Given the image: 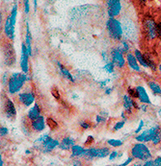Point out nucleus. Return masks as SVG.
<instances>
[{
  "instance_id": "19",
  "label": "nucleus",
  "mask_w": 161,
  "mask_h": 166,
  "mask_svg": "<svg viewBox=\"0 0 161 166\" xmlns=\"http://www.w3.org/2000/svg\"><path fill=\"white\" fill-rule=\"evenodd\" d=\"M74 145H75V140H74V138H72V136H65L60 142L59 149L63 150V151H69V150L72 149Z\"/></svg>"
},
{
  "instance_id": "26",
  "label": "nucleus",
  "mask_w": 161,
  "mask_h": 166,
  "mask_svg": "<svg viewBox=\"0 0 161 166\" xmlns=\"http://www.w3.org/2000/svg\"><path fill=\"white\" fill-rule=\"evenodd\" d=\"M107 144L111 147L118 148V147H121L123 144V142L121 139H108V140H107Z\"/></svg>"
},
{
  "instance_id": "35",
  "label": "nucleus",
  "mask_w": 161,
  "mask_h": 166,
  "mask_svg": "<svg viewBox=\"0 0 161 166\" xmlns=\"http://www.w3.org/2000/svg\"><path fill=\"white\" fill-rule=\"evenodd\" d=\"M106 122V118L103 116H101L100 114H96V124L99 125V124H103Z\"/></svg>"
},
{
  "instance_id": "54",
  "label": "nucleus",
  "mask_w": 161,
  "mask_h": 166,
  "mask_svg": "<svg viewBox=\"0 0 161 166\" xmlns=\"http://www.w3.org/2000/svg\"><path fill=\"white\" fill-rule=\"evenodd\" d=\"M99 114H100L101 116H103V117H105V118H106V117H107V116H108V113H107V112H106V111H101V112H100V113H99Z\"/></svg>"
},
{
  "instance_id": "36",
  "label": "nucleus",
  "mask_w": 161,
  "mask_h": 166,
  "mask_svg": "<svg viewBox=\"0 0 161 166\" xmlns=\"http://www.w3.org/2000/svg\"><path fill=\"white\" fill-rule=\"evenodd\" d=\"M79 125H80V127H81L83 130H89L90 128L92 127V125H91L90 122H88V121H83V120L79 122Z\"/></svg>"
},
{
  "instance_id": "17",
  "label": "nucleus",
  "mask_w": 161,
  "mask_h": 166,
  "mask_svg": "<svg viewBox=\"0 0 161 166\" xmlns=\"http://www.w3.org/2000/svg\"><path fill=\"white\" fill-rule=\"evenodd\" d=\"M136 90L138 92V100L141 104H146V105L152 104L151 99H149V94L144 87H142V85H137Z\"/></svg>"
},
{
  "instance_id": "8",
  "label": "nucleus",
  "mask_w": 161,
  "mask_h": 166,
  "mask_svg": "<svg viewBox=\"0 0 161 166\" xmlns=\"http://www.w3.org/2000/svg\"><path fill=\"white\" fill-rule=\"evenodd\" d=\"M111 59H112V62L114 63L115 66L118 68H123L126 65V59L123 57V53H122L118 48H113L111 50Z\"/></svg>"
},
{
  "instance_id": "11",
  "label": "nucleus",
  "mask_w": 161,
  "mask_h": 166,
  "mask_svg": "<svg viewBox=\"0 0 161 166\" xmlns=\"http://www.w3.org/2000/svg\"><path fill=\"white\" fill-rule=\"evenodd\" d=\"M18 100L19 103L26 107V108H29L30 106H32L35 103V94L32 91H24V92H19L18 95Z\"/></svg>"
},
{
  "instance_id": "22",
  "label": "nucleus",
  "mask_w": 161,
  "mask_h": 166,
  "mask_svg": "<svg viewBox=\"0 0 161 166\" xmlns=\"http://www.w3.org/2000/svg\"><path fill=\"white\" fill-rule=\"evenodd\" d=\"M25 45L27 47V51L29 53L30 57L32 56V36L30 33V28L28 22H26V35H25Z\"/></svg>"
},
{
  "instance_id": "42",
  "label": "nucleus",
  "mask_w": 161,
  "mask_h": 166,
  "mask_svg": "<svg viewBox=\"0 0 161 166\" xmlns=\"http://www.w3.org/2000/svg\"><path fill=\"white\" fill-rule=\"evenodd\" d=\"M156 34L159 39L161 40V21L156 24Z\"/></svg>"
},
{
  "instance_id": "5",
  "label": "nucleus",
  "mask_w": 161,
  "mask_h": 166,
  "mask_svg": "<svg viewBox=\"0 0 161 166\" xmlns=\"http://www.w3.org/2000/svg\"><path fill=\"white\" fill-rule=\"evenodd\" d=\"M110 149L107 147H100V148H88L86 150V154L83 158L87 160H92L94 158H103L106 157H109Z\"/></svg>"
},
{
  "instance_id": "38",
  "label": "nucleus",
  "mask_w": 161,
  "mask_h": 166,
  "mask_svg": "<svg viewBox=\"0 0 161 166\" xmlns=\"http://www.w3.org/2000/svg\"><path fill=\"white\" fill-rule=\"evenodd\" d=\"M23 6H24V13L26 14H28L30 12V4L29 0H23Z\"/></svg>"
},
{
  "instance_id": "20",
  "label": "nucleus",
  "mask_w": 161,
  "mask_h": 166,
  "mask_svg": "<svg viewBox=\"0 0 161 166\" xmlns=\"http://www.w3.org/2000/svg\"><path fill=\"white\" fill-rule=\"evenodd\" d=\"M126 62H127V65L129 66V68H131L132 70L136 71V72H141V67L139 62L137 61V59L135 58L132 53H127L126 54Z\"/></svg>"
},
{
  "instance_id": "9",
  "label": "nucleus",
  "mask_w": 161,
  "mask_h": 166,
  "mask_svg": "<svg viewBox=\"0 0 161 166\" xmlns=\"http://www.w3.org/2000/svg\"><path fill=\"white\" fill-rule=\"evenodd\" d=\"M106 6L109 18H115L120 14L122 10V4L120 0H106Z\"/></svg>"
},
{
  "instance_id": "15",
  "label": "nucleus",
  "mask_w": 161,
  "mask_h": 166,
  "mask_svg": "<svg viewBox=\"0 0 161 166\" xmlns=\"http://www.w3.org/2000/svg\"><path fill=\"white\" fill-rule=\"evenodd\" d=\"M45 125H46V120H45V117L42 115L33 121H30L31 130H33L36 132H41L44 131L45 129Z\"/></svg>"
},
{
  "instance_id": "52",
  "label": "nucleus",
  "mask_w": 161,
  "mask_h": 166,
  "mask_svg": "<svg viewBox=\"0 0 161 166\" xmlns=\"http://www.w3.org/2000/svg\"><path fill=\"white\" fill-rule=\"evenodd\" d=\"M121 117L122 118V120H126L127 119V116L126 115V112L125 111H122V113H121Z\"/></svg>"
},
{
  "instance_id": "13",
  "label": "nucleus",
  "mask_w": 161,
  "mask_h": 166,
  "mask_svg": "<svg viewBox=\"0 0 161 166\" xmlns=\"http://www.w3.org/2000/svg\"><path fill=\"white\" fill-rule=\"evenodd\" d=\"M144 27L145 31H146V35L148 39L149 40H154L156 37V24L152 18H146L144 21Z\"/></svg>"
},
{
  "instance_id": "45",
  "label": "nucleus",
  "mask_w": 161,
  "mask_h": 166,
  "mask_svg": "<svg viewBox=\"0 0 161 166\" xmlns=\"http://www.w3.org/2000/svg\"><path fill=\"white\" fill-rule=\"evenodd\" d=\"M108 82H110L109 79H106V80H104V81L99 82V87H100L101 88H103L104 87H106V85H107V83H108Z\"/></svg>"
},
{
  "instance_id": "55",
  "label": "nucleus",
  "mask_w": 161,
  "mask_h": 166,
  "mask_svg": "<svg viewBox=\"0 0 161 166\" xmlns=\"http://www.w3.org/2000/svg\"><path fill=\"white\" fill-rule=\"evenodd\" d=\"M3 158L2 157H0V166H3Z\"/></svg>"
},
{
  "instance_id": "2",
  "label": "nucleus",
  "mask_w": 161,
  "mask_h": 166,
  "mask_svg": "<svg viewBox=\"0 0 161 166\" xmlns=\"http://www.w3.org/2000/svg\"><path fill=\"white\" fill-rule=\"evenodd\" d=\"M17 17H18V3L15 2L12 10H11L10 14L8 15L6 20H5L4 24V34L11 40H15V22H17Z\"/></svg>"
},
{
  "instance_id": "18",
  "label": "nucleus",
  "mask_w": 161,
  "mask_h": 166,
  "mask_svg": "<svg viewBox=\"0 0 161 166\" xmlns=\"http://www.w3.org/2000/svg\"><path fill=\"white\" fill-rule=\"evenodd\" d=\"M56 63H57V67L59 69V72H60V74L63 76V78H65L71 83H75V78H74L73 75L69 71V69L66 66H64L60 62L57 61Z\"/></svg>"
},
{
  "instance_id": "50",
  "label": "nucleus",
  "mask_w": 161,
  "mask_h": 166,
  "mask_svg": "<svg viewBox=\"0 0 161 166\" xmlns=\"http://www.w3.org/2000/svg\"><path fill=\"white\" fill-rule=\"evenodd\" d=\"M139 110H141L142 111L146 112V111H147V110H148V107H147V105H146V104H142V105H140V109H139Z\"/></svg>"
},
{
  "instance_id": "37",
  "label": "nucleus",
  "mask_w": 161,
  "mask_h": 166,
  "mask_svg": "<svg viewBox=\"0 0 161 166\" xmlns=\"http://www.w3.org/2000/svg\"><path fill=\"white\" fill-rule=\"evenodd\" d=\"M144 126H145V122H144V120H143V119H141V120H140V122H139L138 128L135 130V133H136V135H139V133H140V132H142Z\"/></svg>"
},
{
  "instance_id": "23",
  "label": "nucleus",
  "mask_w": 161,
  "mask_h": 166,
  "mask_svg": "<svg viewBox=\"0 0 161 166\" xmlns=\"http://www.w3.org/2000/svg\"><path fill=\"white\" fill-rule=\"evenodd\" d=\"M134 56L137 59V61L139 62V65H142L143 67L145 68H149V65H148V62H147V59H146V56H145L143 53L138 50V49H135L134 51Z\"/></svg>"
},
{
  "instance_id": "32",
  "label": "nucleus",
  "mask_w": 161,
  "mask_h": 166,
  "mask_svg": "<svg viewBox=\"0 0 161 166\" xmlns=\"http://www.w3.org/2000/svg\"><path fill=\"white\" fill-rule=\"evenodd\" d=\"M127 94L133 99H138V92L136 90V88H127Z\"/></svg>"
},
{
  "instance_id": "10",
  "label": "nucleus",
  "mask_w": 161,
  "mask_h": 166,
  "mask_svg": "<svg viewBox=\"0 0 161 166\" xmlns=\"http://www.w3.org/2000/svg\"><path fill=\"white\" fill-rule=\"evenodd\" d=\"M122 106H123V109H125L126 112L128 114H132L133 110H139L140 109V106L137 104V102L135 101V99L131 98L128 94L123 95Z\"/></svg>"
},
{
  "instance_id": "59",
  "label": "nucleus",
  "mask_w": 161,
  "mask_h": 166,
  "mask_svg": "<svg viewBox=\"0 0 161 166\" xmlns=\"http://www.w3.org/2000/svg\"><path fill=\"white\" fill-rule=\"evenodd\" d=\"M25 153H26V154H30V151H29V150H26Z\"/></svg>"
},
{
  "instance_id": "43",
  "label": "nucleus",
  "mask_w": 161,
  "mask_h": 166,
  "mask_svg": "<svg viewBox=\"0 0 161 166\" xmlns=\"http://www.w3.org/2000/svg\"><path fill=\"white\" fill-rule=\"evenodd\" d=\"M153 163L154 166H161V157L158 156L153 159Z\"/></svg>"
},
{
  "instance_id": "21",
  "label": "nucleus",
  "mask_w": 161,
  "mask_h": 166,
  "mask_svg": "<svg viewBox=\"0 0 161 166\" xmlns=\"http://www.w3.org/2000/svg\"><path fill=\"white\" fill-rule=\"evenodd\" d=\"M26 116H27V118L30 121H33L37 118H39L40 116H42V110H41V107L39 106V104L35 103L33 107H31Z\"/></svg>"
},
{
  "instance_id": "57",
  "label": "nucleus",
  "mask_w": 161,
  "mask_h": 166,
  "mask_svg": "<svg viewBox=\"0 0 161 166\" xmlns=\"http://www.w3.org/2000/svg\"><path fill=\"white\" fill-rule=\"evenodd\" d=\"M158 70H159V72H160V74H161V65H158Z\"/></svg>"
},
{
  "instance_id": "30",
  "label": "nucleus",
  "mask_w": 161,
  "mask_h": 166,
  "mask_svg": "<svg viewBox=\"0 0 161 166\" xmlns=\"http://www.w3.org/2000/svg\"><path fill=\"white\" fill-rule=\"evenodd\" d=\"M146 59H147V62H148V65H149V68H151L153 71H156V69L158 68V66L155 65L154 61L151 57L149 56H146Z\"/></svg>"
},
{
  "instance_id": "33",
  "label": "nucleus",
  "mask_w": 161,
  "mask_h": 166,
  "mask_svg": "<svg viewBox=\"0 0 161 166\" xmlns=\"http://www.w3.org/2000/svg\"><path fill=\"white\" fill-rule=\"evenodd\" d=\"M49 137H50V136L48 135V133H44V135H42L41 136H39L38 138H37L36 140H35V142L42 144V143H44L45 140H47V139L49 138Z\"/></svg>"
},
{
  "instance_id": "39",
  "label": "nucleus",
  "mask_w": 161,
  "mask_h": 166,
  "mask_svg": "<svg viewBox=\"0 0 161 166\" xmlns=\"http://www.w3.org/2000/svg\"><path fill=\"white\" fill-rule=\"evenodd\" d=\"M117 158H119V153L117 151H112L109 155V160L110 161H114Z\"/></svg>"
},
{
  "instance_id": "16",
  "label": "nucleus",
  "mask_w": 161,
  "mask_h": 166,
  "mask_svg": "<svg viewBox=\"0 0 161 166\" xmlns=\"http://www.w3.org/2000/svg\"><path fill=\"white\" fill-rule=\"evenodd\" d=\"M15 62V51L13 49V47H11L10 45L5 48L4 50V63L6 65H13Z\"/></svg>"
},
{
  "instance_id": "31",
  "label": "nucleus",
  "mask_w": 161,
  "mask_h": 166,
  "mask_svg": "<svg viewBox=\"0 0 161 166\" xmlns=\"http://www.w3.org/2000/svg\"><path fill=\"white\" fill-rule=\"evenodd\" d=\"M46 124L48 125V127L50 128V130H52V131H54V130H56L57 128H58V123L54 120V119H52V118H47L46 119Z\"/></svg>"
},
{
  "instance_id": "44",
  "label": "nucleus",
  "mask_w": 161,
  "mask_h": 166,
  "mask_svg": "<svg viewBox=\"0 0 161 166\" xmlns=\"http://www.w3.org/2000/svg\"><path fill=\"white\" fill-rule=\"evenodd\" d=\"M134 158H132V157H128L126 159V161L125 162H122V164L123 165V166H128V165H129L131 162H132V160H133Z\"/></svg>"
},
{
  "instance_id": "56",
  "label": "nucleus",
  "mask_w": 161,
  "mask_h": 166,
  "mask_svg": "<svg viewBox=\"0 0 161 166\" xmlns=\"http://www.w3.org/2000/svg\"><path fill=\"white\" fill-rule=\"evenodd\" d=\"M157 114H158V116H159L160 118H161V108L158 110V111H157Z\"/></svg>"
},
{
  "instance_id": "4",
  "label": "nucleus",
  "mask_w": 161,
  "mask_h": 166,
  "mask_svg": "<svg viewBox=\"0 0 161 166\" xmlns=\"http://www.w3.org/2000/svg\"><path fill=\"white\" fill-rule=\"evenodd\" d=\"M106 28L108 35L112 40H121L123 34V30L119 20L116 19L115 18H109L106 22Z\"/></svg>"
},
{
  "instance_id": "24",
  "label": "nucleus",
  "mask_w": 161,
  "mask_h": 166,
  "mask_svg": "<svg viewBox=\"0 0 161 166\" xmlns=\"http://www.w3.org/2000/svg\"><path fill=\"white\" fill-rule=\"evenodd\" d=\"M86 150L81 145H74L72 149V158H78V157H84L86 154Z\"/></svg>"
},
{
  "instance_id": "3",
  "label": "nucleus",
  "mask_w": 161,
  "mask_h": 166,
  "mask_svg": "<svg viewBox=\"0 0 161 166\" xmlns=\"http://www.w3.org/2000/svg\"><path fill=\"white\" fill-rule=\"evenodd\" d=\"M130 154L133 158L141 160V161H144V162L147 161V160H149L153 157L149 148L146 144L142 142H138L134 144L130 150Z\"/></svg>"
},
{
  "instance_id": "6",
  "label": "nucleus",
  "mask_w": 161,
  "mask_h": 166,
  "mask_svg": "<svg viewBox=\"0 0 161 166\" xmlns=\"http://www.w3.org/2000/svg\"><path fill=\"white\" fill-rule=\"evenodd\" d=\"M159 128H160L159 125H155L152 128H149V129H147V130L141 132L139 135L135 136V140H137L138 142H142V143L152 142L155 133H156L157 131L159 130Z\"/></svg>"
},
{
  "instance_id": "41",
  "label": "nucleus",
  "mask_w": 161,
  "mask_h": 166,
  "mask_svg": "<svg viewBox=\"0 0 161 166\" xmlns=\"http://www.w3.org/2000/svg\"><path fill=\"white\" fill-rule=\"evenodd\" d=\"M7 72H4V74L2 75V85H7L8 84V81H9V78L7 76Z\"/></svg>"
},
{
  "instance_id": "47",
  "label": "nucleus",
  "mask_w": 161,
  "mask_h": 166,
  "mask_svg": "<svg viewBox=\"0 0 161 166\" xmlns=\"http://www.w3.org/2000/svg\"><path fill=\"white\" fill-rule=\"evenodd\" d=\"M142 166H154V163H153V160L149 159V160H147V161H145L144 164Z\"/></svg>"
},
{
  "instance_id": "28",
  "label": "nucleus",
  "mask_w": 161,
  "mask_h": 166,
  "mask_svg": "<svg viewBox=\"0 0 161 166\" xmlns=\"http://www.w3.org/2000/svg\"><path fill=\"white\" fill-rule=\"evenodd\" d=\"M104 71H106L108 74H113L115 71V65L112 62H109L105 63V65L103 66Z\"/></svg>"
},
{
  "instance_id": "7",
  "label": "nucleus",
  "mask_w": 161,
  "mask_h": 166,
  "mask_svg": "<svg viewBox=\"0 0 161 166\" xmlns=\"http://www.w3.org/2000/svg\"><path fill=\"white\" fill-rule=\"evenodd\" d=\"M29 53L27 51V47L25 43L21 44V53H20V60H19V65L21 72L25 74H28L29 72Z\"/></svg>"
},
{
  "instance_id": "25",
  "label": "nucleus",
  "mask_w": 161,
  "mask_h": 166,
  "mask_svg": "<svg viewBox=\"0 0 161 166\" xmlns=\"http://www.w3.org/2000/svg\"><path fill=\"white\" fill-rule=\"evenodd\" d=\"M148 85H149V88H151L153 93L156 94V95H161V85H160V84H158L157 82H154V81H149Z\"/></svg>"
},
{
  "instance_id": "1",
  "label": "nucleus",
  "mask_w": 161,
  "mask_h": 166,
  "mask_svg": "<svg viewBox=\"0 0 161 166\" xmlns=\"http://www.w3.org/2000/svg\"><path fill=\"white\" fill-rule=\"evenodd\" d=\"M30 78L27 74L23 72H14L9 76V81L7 84V91L9 94L14 95L19 93L24 84L29 81Z\"/></svg>"
},
{
  "instance_id": "46",
  "label": "nucleus",
  "mask_w": 161,
  "mask_h": 166,
  "mask_svg": "<svg viewBox=\"0 0 161 166\" xmlns=\"http://www.w3.org/2000/svg\"><path fill=\"white\" fill-rule=\"evenodd\" d=\"M101 57H102V60L107 63V62H109V59L108 57H107V53L106 52H102L101 53Z\"/></svg>"
},
{
  "instance_id": "40",
  "label": "nucleus",
  "mask_w": 161,
  "mask_h": 166,
  "mask_svg": "<svg viewBox=\"0 0 161 166\" xmlns=\"http://www.w3.org/2000/svg\"><path fill=\"white\" fill-rule=\"evenodd\" d=\"M8 132H9L8 128H6V127H1V128H0V136H1L2 137L6 136L8 135Z\"/></svg>"
},
{
  "instance_id": "34",
  "label": "nucleus",
  "mask_w": 161,
  "mask_h": 166,
  "mask_svg": "<svg viewBox=\"0 0 161 166\" xmlns=\"http://www.w3.org/2000/svg\"><path fill=\"white\" fill-rule=\"evenodd\" d=\"M125 124H126V120H120V121H117L116 123H115V125H114V127H113V130L116 132V131H119V130H121L122 128L125 126Z\"/></svg>"
},
{
  "instance_id": "58",
  "label": "nucleus",
  "mask_w": 161,
  "mask_h": 166,
  "mask_svg": "<svg viewBox=\"0 0 161 166\" xmlns=\"http://www.w3.org/2000/svg\"><path fill=\"white\" fill-rule=\"evenodd\" d=\"M110 166H123V165L121 163V164H119V165H110Z\"/></svg>"
},
{
  "instance_id": "14",
  "label": "nucleus",
  "mask_w": 161,
  "mask_h": 166,
  "mask_svg": "<svg viewBox=\"0 0 161 166\" xmlns=\"http://www.w3.org/2000/svg\"><path fill=\"white\" fill-rule=\"evenodd\" d=\"M60 145V142H59L57 139L52 138L51 136L45 140L44 143H42L40 147H37V148H40V150L42 153H50L51 151H53L56 147H59Z\"/></svg>"
},
{
  "instance_id": "12",
  "label": "nucleus",
  "mask_w": 161,
  "mask_h": 166,
  "mask_svg": "<svg viewBox=\"0 0 161 166\" xmlns=\"http://www.w3.org/2000/svg\"><path fill=\"white\" fill-rule=\"evenodd\" d=\"M3 110H4L5 116H6L8 119L12 120L17 116V109H15V106L14 104V102L8 97L5 98Z\"/></svg>"
},
{
  "instance_id": "49",
  "label": "nucleus",
  "mask_w": 161,
  "mask_h": 166,
  "mask_svg": "<svg viewBox=\"0 0 161 166\" xmlns=\"http://www.w3.org/2000/svg\"><path fill=\"white\" fill-rule=\"evenodd\" d=\"M112 91H113V88H106L104 89V94L109 95V94L112 93Z\"/></svg>"
},
{
  "instance_id": "27",
  "label": "nucleus",
  "mask_w": 161,
  "mask_h": 166,
  "mask_svg": "<svg viewBox=\"0 0 161 166\" xmlns=\"http://www.w3.org/2000/svg\"><path fill=\"white\" fill-rule=\"evenodd\" d=\"M117 48L122 53H123V54H127V53H129V45H128V43L126 41H122L121 45H119Z\"/></svg>"
},
{
  "instance_id": "48",
  "label": "nucleus",
  "mask_w": 161,
  "mask_h": 166,
  "mask_svg": "<svg viewBox=\"0 0 161 166\" xmlns=\"http://www.w3.org/2000/svg\"><path fill=\"white\" fill-rule=\"evenodd\" d=\"M81 161L78 159H73L72 162V166H81Z\"/></svg>"
},
{
  "instance_id": "53",
  "label": "nucleus",
  "mask_w": 161,
  "mask_h": 166,
  "mask_svg": "<svg viewBox=\"0 0 161 166\" xmlns=\"http://www.w3.org/2000/svg\"><path fill=\"white\" fill-rule=\"evenodd\" d=\"M33 3H34V10L35 12L37 11V7H38V0H33Z\"/></svg>"
},
{
  "instance_id": "51",
  "label": "nucleus",
  "mask_w": 161,
  "mask_h": 166,
  "mask_svg": "<svg viewBox=\"0 0 161 166\" xmlns=\"http://www.w3.org/2000/svg\"><path fill=\"white\" fill-rule=\"evenodd\" d=\"M93 141H94V137H93V136H88V138H87V141L85 142V144H86V145H88V144L92 143Z\"/></svg>"
},
{
  "instance_id": "29",
  "label": "nucleus",
  "mask_w": 161,
  "mask_h": 166,
  "mask_svg": "<svg viewBox=\"0 0 161 166\" xmlns=\"http://www.w3.org/2000/svg\"><path fill=\"white\" fill-rule=\"evenodd\" d=\"M152 143L153 144V145H158V144L161 143V127L159 128V130L157 131V132L155 133L153 139L152 140Z\"/></svg>"
}]
</instances>
